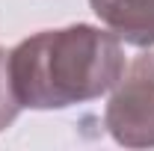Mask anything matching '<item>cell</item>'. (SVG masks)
<instances>
[{
  "label": "cell",
  "instance_id": "1",
  "mask_svg": "<svg viewBox=\"0 0 154 151\" xmlns=\"http://www.w3.org/2000/svg\"><path fill=\"white\" fill-rule=\"evenodd\" d=\"M125 74L122 42L104 27L38 30L9 51V80L21 110H65L113 92Z\"/></svg>",
  "mask_w": 154,
  "mask_h": 151
},
{
  "label": "cell",
  "instance_id": "2",
  "mask_svg": "<svg viewBox=\"0 0 154 151\" xmlns=\"http://www.w3.org/2000/svg\"><path fill=\"white\" fill-rule=\"evenodd\" d=\"M104 128L125 148L154 145V51L139 54L119 77L104 110Z\"/></svg>",
  "mask_w": 154,
  "mask_h": 151
},
{
  "label": "cell",
  "instance_id": "3",
  "mask_svg": "<svg viewBox=\"0 0 154 151\" xmlns=\"http://www.w3.org/2000/svg\"><path fill=\"white\" fill-rule=\"evenodd\" d=\"M89 6L119 42L154 48V0H89Z\"/></svg>",
  "mask_w": 154,
  "mask_h": 151
},
{
  "label": "cell",
  "instance_id": "4",
  "mask_svg": "<svg viewBox=\"0 0 154 151\" xmlns=\"http://www.w3.org/2000/svg\"><path fill=\"white\" fill-rule=\"evenodd\" d=\"M21 113V104L12 92V80H9V54L0 51V131H6Z\"/></svg>",
  "mask_w": 154,
  "mask_h": 151
}]
</instances>
